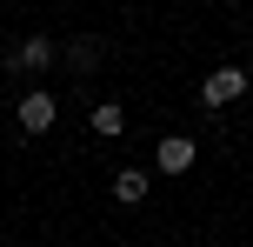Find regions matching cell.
<instances>
[{"instance_id":"cell-6","label":"cell","mask_w":253,"mask_h":247,"mask_svg":"<svg viewBox=\"0 0 253 247\" xmlns=\"http://www.w3.org/2000/svg\"><path fill=\"white\" fill-rule=\"evenodd\" d=\"M93 134L100 141H120L126 134V107H93Z\"/></svg>"},{"instance_id":"cell-3","label":"cell","mask_w":253,"mask_h":247,"mask_svg":"<svg viewBox=\"0 0 253 247\" xmlns=\"http://www.w3.org/2000/svg\"><path fill=\"white\" fill-rule=\"evenodd\" d=\"M53 60H60V47H53L47 34H34V40H20V53H13V67H20V74H47Z\"/></svg>"},{"instance_id":"cell-1","label":"cell","mask_w":253,"mask_h":247,"mask_svg":"<svg viewBox=\"0 0 253 247\" xmlns=\"http://www.w3.org/2000/svg\"><path fill=\"white\" fill-rule=\"evenodd\" d=\"M240 94H247V74H240V67H213V74L200 80V107H233Z\"/></svg>"},{"instance_id":"cell-7","label":"cell","mask_w":253,"mask_h":247,"mask_svg":"<svg viewBox=\"0 0 253 247\" xmlns=\"http://www.w3.org/2000/svg\"><path fill=\"white\" fill-rule=\"evenodd\" d=\"M60 60H74L80 74H87V67H100V40H74V47H67Z\"/></svg>"},{"instance_id":"cell-5","label":"cell","mask_w":253,"mask_h":247,"mask_svg":"<svg viewBox=\"0 0 253 247\" xmlns=\"http://www.w3.org/2000/svg\"><path fill=\"white\" fill-rule=\"evenodd\" d=\"M114 200L140 207V200H147V167H120V174H114Z\"/></svg>"},{"instance_id":"cell-4","label":"cell","mask_w":253,"mask_h":247,"mask_svg":"<svg viewBox=\"0 0 253 247\" xmlns=\"http://www.w3.org/2000/svg\"><path fill=\"white\" fill-rule=\"evenodd\" d=\"M53 114H60V107H53V94H47V87H34V94L20 100V127H27V134H47V127H53Z\"/></svg>"},{"instance_id":"cell-2","label":"cell","mask_w":253,"mask_h":247,"mask_svg":"<svg viewBox=\"0 0 253 247\" xmlns=\"http://www.w3.org/2000/svg\"><path fill=\"white\" fill-rule=\"evenodd\" d=\"M193 160H200V147H193L187 134H167V141L153 147V167H160V174H187Z\"/></svg>"}]
</instances>
